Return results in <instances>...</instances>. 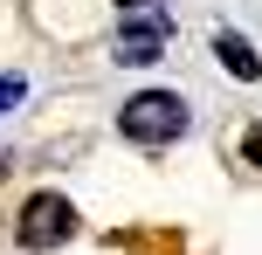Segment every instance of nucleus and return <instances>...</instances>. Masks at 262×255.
I'll return each mask as SVG.
<instances>
[{
  "instance_id": "nucleus-1",
  "label": "nucleus",
  "mask_w": 262,
  "mask_h": 255,
  "mask_svg": "<svg viewBox=\"0 0 262 255\" xmlns=\"http://www.w3.org/2000/svg\"><path fill=\"white\" fill-rule=\"evenodd\" d=\"M186 124H193V110H186L180 90H138V97L118 110V131L131 138V145H145V152H159V145H172V138H186Z\"/></svg>"
},
{
  "instance_id": "nucleus-2",
  "label": "nucleus",
  "mask_w": 262,
  "mask_h": 255,
  "mask_svg": "<svg viewBox=\"0 0 262 255\" xmlns=\"http://www.w3.org/2000/svg\"><path fill=\"white\" fill-rule=\"evenodd\" d=\"M69 235H76V207H69L62 193H35V200L21 207V221H14V242H21V248H35V255L62 248Z\"/></svg>"
},
{
  "instance_id": "nucleus-3",
  "label": "nucleus",
  "mask_w": 262,
  "mask_h": 255,
  "mask_svg": "<svg viewBox=\"0 0 262 255\" xmlns=\"http://www.w3.org/2000/svg\"><path fill=\"white\" fill-rule=\"evenodd\" d=\"M172 41V14L145 7V14H124L118 21V41H111V62H159Z\"/></svg>"
},
{
  "instance_id": "nucleus-4",
  "label": "nucleus",
  "mask_w": 262,
  "mask_h": 255,
  "mask_svg": "<svg viewBox=\"0 0 262 255\" xmlns=\"http://www.w3.org/2000/svg\"><path fill=\"white\" fill-rule=\"evenodd\" d=\"M214 55H221V69H228V76H242V83H255V76H262V55L235 35V28H214Z\"/></svg>"
},
{
  "instance_id": "nucleus-5",
  "label": "nucleus",
  "mask_w": 262,
  "mask_h": 255,
  "mask_svg": "<svg viewBox=\"0 0 262 255\" xmlns=\"http://www.w3.org/2000/svg\"><path fill=\"white\" fill-rule=\"evenodd\" d=\"M21 97H28V83H21V76H0V110H14Z\"/></svg>"
},
{
  "instance_id": "nucleus-6",
  "label": "nucleus",
  "mask_w": 262,
  "mask_h": 255,
  "mask_svg": "<svg viewBox=\"0 0 262 255\" xmlns=\"http://www.w3.org/2000/svg\"><path fill=\"white\" fill-rule=\"evenodd\" d=\"M242 152H249V166L262 173V124H249V138H242Z\"/></svg>"
},
{
  "instance_id": "nucleus-7",
  "label": "nucleus",
  "mask_w": 262,
  "mask_h": 255,
  "mask_svg": "<svg viewBox=\"0 0 262 255\" xmlns=\"http://www.w3.org/2000/svg\"><path fill=\"white\" fill-rule=\"evenodd\" d=\"M111 7H118V14H145L152 0H111Z\"/></svg>"
}]
</instances>
